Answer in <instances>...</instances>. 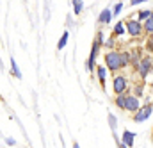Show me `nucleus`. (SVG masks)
<instances>
[{
    "instance_id": "1",
    "label": "nucleus",
    "mask_w": 153,
    "mask_h": 148,
    "mask_svg": "<svg viewBox=\"0 0 153 148\" xmlns=\"http://www.w3.org/2000/svg\"><path fill=\"white\" fill-rule=\"evenodd\" d=\"M103 63H105V68L111 73H119V70H121V52L119 50L105 52L103 54Z\"/></svg>"
},
{
    "instance_id": "2",
    "label": "nucleus",
    "mask_w": 153,
    "mask_h": 148,
    "mask_svg": "<svg viewBox=\"0 0 153 148\" xmlns=\"http://www.w3.org/2000/svg\"><path fill=\"white\" fill-rule=\"evenodd\" d=\"M135 73L141 77V80L143 82H146L148 80V75L153 73V59L152 55L148 54V55H144L143 59H141V63H139V68H137V72Z\"/></svg>"
},
{
    "instance_id": "3",
    "label": "nucleus",
    "mask_w": 153,
    "mask_h": 148,
    "mask_svg": "<svg viewBox=\"0 0 153 148\" xmlns=\"http://www.w3.org/2000/svg\"><path fill=\"white\" fill-rule=\"evenodd\" d=\"M128 91V77L125 73H116L112 78V93L114 95H123Z\"/></svg>"
},
{
    "instance_id": "4",
    "label": "nucleus",
    "mask_w": 153,
    "mask_h": 148,
    "mask_svg": "<svg viewBox=\"0 0 153 148\" xmlns=\"http://www.w3.org/2000/svg\"><path fill=\"white\" fill-rule=\"evenodd\" d=\"M125 27H126V34L132 37H135V39H139V37L144 36V29H143V23L135 18V20H126L125 22Z\"/></svg>"
},
{
    "instance_id": "5",
    "label": "nucleus",
    "mask_w": 153,
    "mask_h": 148,
    "mask_svg": "<svg viewBox=\"0 0 153 148\" xmlns=\"http://www.w3.org/2000/svg\"><path fill=\"white\" fill-rule=\"evenodd\" d=\"M152 114H153L152 102H146L144 105H141V107H139V111L132 114V121H135V123H144V121H148V120H150V116H152Z\"/></svg>"
},
{
    "instance_id": "6",
    "label": "nucleus",
    "mask_w": 153,
    "mask_h": 148,
    "mask_svg": "<svg viewBox=\"0 0 153 148\" xmlns=\"http://www.w3.org/2000/svg\"><path fill=\"white\" fill-rule=\"evenodd\" d=\"M143 104H141V100L137 98V96H134L132 93H126V102H125V111L130 112V114H134V112L139 111V107H141Z\"/></svg>"
},
{
    "instance_id": "7",
    "label": "nucleus",
    "mask_w": 153,
    "mask_h": 148,
    "mask_svg": "<svg viewBox=\"0 0 153 148\" xmlns=\"http://www.w3.org/2000/svg\"><path fill=\"white\" fill-rule=\"evenodd\" d=\"M112 9L111 7H105V9H102L100 11V14H98V25H109L111 22H112Z\"/></svg>"
},
{
    "instance_id": "8",
    "label": "nucleus",
    "mask_w": 153,
    "mask_h": 148,
    "mask_svg": "<svg viewBox=\"0 0 153 148\" xmlns=\"http://www.w3.org/2000/svg\"><path fill=\"white\" fill-rule=\"evenodd\" d=\"M96 78H98V82H100V86L105 89V84H107V77H109V70L105 68V64H100V66H96Z\"/></svg>"
},
{
    "instance_id": "9",
    "label": "nucleus",
    "mask_w": 153,
    "mask_h": 148,
    "mask_svg": "<svg viewBox=\"0 0 153 148\" xmlns=\"http://www.w3.org/2000/svg\"><path fill=\"white\" fill-rule=\"evenodd\" d=\"M121 143L126 145L128 148H134V143H135V132L125 129V130H123V136H121Z\"/></svg>"
},
{
    "instance_id": "10",
    "label": "nucleus",
    "mask_w": 153,
    "mask_h": 148,
    "mask_svg": "<svg viewBox=\"0 0 153 148\" xmlns=\"http://www.w3.org/2000/svg\"><path fill=\"white\" fill-rule=\"evenodd\" d=\"M144 84H146V82L139 80V82H134V86H132V95H134V96H137L139 100L144 96Z\"/></svg>"
},
{
    "instance_id": "11",
    "label": "nucleus",
    "mask_w": 153,
    "mask_h": 148,
    "mask_svg": "<svg viewBox=\"0 0 153 148\" xmlns=\"http://www.w3.org/2000/svg\"><path fill=\"white\" fill-rule=\"evenodd\" d=\"M126 34V27H125V22H117L114 25V29H112V34L111 36H114L116 39L117 37H121V36H125Z\"/></svg>"
},
{
    "instance_id": "12",
    "label": "nucleus",
    "mask_w": 153,
    "mask_h": 148,
    "mask_svg": "<svg viewBox=\"0 0 153 148\" xmlns=\"http://www.w3.org/2000/svg\"><path fill=\"white\" fill-rule=\"evenodd\" d=\"M121 52V70L130 68V50H119Z\"/></svg>"
},
{
    "instance_id": "13",
    "label": "nucleus",
    "mask_w": 153,
    "mask_h": 148,
    "mask_svg": "<svg viewBox=\"0 0 153 148\" xmlns=\"http://www.w3.org/2000/svg\"><path fill=\"white\" fill-rule=\"evenodd\" d=\"M102 48H103V46H102V45L94 39V41H93V45H91V54H89V59H94V61H96V57L100 55V50H102Z\"/></svg>"
},
{
    "instance_id": "14",
    "label": "nucleus",
    "mask_w": 153,
    "mask_h": 148,
    "mask_svg": "<svg viewBox=\"0 0 153 148\" xmlns=\"http://www.w3.org/2000/svg\"><path fill=\"white\" fill-rule=\"evenodd\" d=\"M125 102H126V93H123V95H116L114 96V105L116 107H119L121 111H125Z\"/></svg>"
},
{
    "instance_id": "15",
    "label": "nucleus",
    "mask_w": 153,
    "mask_h": 148,
    "mask_svg": "<svg viewBox=\"0 0 153 148\" xmlns=\"http://www.w3.org/2000/svg\"><path fill=\"white\" fill-rule=\"evenodd\" d=\"M143 29H144V34L146 36H153V18L152 16L146 22H143Z\"/></svg>"
},
{
    "instance_id": "16",
    "label": "nucleus",
    "mask_w": 153,
    "mask_h": 148,
    "mask_svg": "<svg viewBox=\"0 0 153 148\" xmlns=\"http://www.w3.org/2000/svg\"><path fill=\"white\" fill-rule=\"evenodd\" d=\"M68 39H70V32H68V31H64V32H62V36H61V39L57 41V50H62V48L68 45Z\"/></svg>"
},
{
    "instance_id": "17",
    "label": "nucleus",
    "mask_w": 153,
    "mask_h": 148,
    "mask_svg": "<svg viewBox=\"0 0 153 148\" xmlns=\"http://www.w3.org/2000/svg\"><path fill=\"white\" fill-rule=\"evenodd\" d=\"M9 64H11V73L14 75L16 78H22V72H20V68H18V64H16L14 57H11V59H9Z\"/></svg>"
},
{
    "instance_id": "18",
    "label": "nucleus",
    "mask_w": 153,
    "mask_h": 148,
    "mask_svg": "<svg viewBox=\"0 0 153 148\" xmlns=\"http://www.w3.org/2000/svg\"><path fill=\"white\" fill-rule=\"evenodd\" d=\"M150 16H152V11H150V9H141V11L137 13V20H139L141 23H143V22H146Z\"/></svg>"
},
{
    "instance_id": "19",
    "label": "nucleus",
    "mask_w": 153,
    "mask_h": 148,
    "mask_svg": "<svg viewBox=\"0 0 153 148\" xmlns=\"http://www.w3.org/2000/svg\"><path fill=\"white\" fill-rule=\"evenodd\" d=\"M103 48H107V50H116V37H114V36H109V37H105V43H103Z\"/></svg>"
},
{
    "instance_id": "20",
    "label": "nucleus",
    "mask_w": 153,
    "mask_h": 148,
    "mask_svg": "<svg viewBox=\"0 0 153 148\" xmlns=\"http://www.w3.org/2000/svg\"><path fill=\"white\" fill-rule=\"evenodd\" d=\"M82 11H84V4L73 0V14H75V16H80V14H82Z\"/></svg>"
},
{
    "instance_id": "21",
    "label": "nucleus",
    "mask_w": 153,
    "mask_h": 148,
    "mask_svg": "<svg viewBox=\"0 0 153 148\" xmlns=\"http://www.w3.org/2000/svg\"><path fill=\"white\" fill-rule=\"evenodd\" d=\"M85 70H87L89 73H93V72L96 70V61H94V59H87V63H85Z\"/></svg>"
},
{
    "instance_id": "22",
    "label": "nucleus",
    "mask_w": 153,
    "mask_h": 148,
    "mask_svg": "<svg viewBox=\"0 0 153 148\" xmlns=\"http://www.w3.org/2000/svg\"><path fill=\"white\" fill-rule=\"evenodd\" d=\"M144 48L148 50V54H152V55H153V36H148V39H146V45H144Z\"/></svg>"
},
{
    "instance_id": "23",
    "label": "nucleus",
    "mask_w": 153,
    "mask_h": 148,
    "mask_svg": "<svg viewBox=\"0 0 153 148\" xmlns=\"http://www.w3.org/2000/svg\"><path fill=\"white\" fill-rule=\"evenodd\" d=\"M121 11H123V2H117L114 5V9H112V16H119Z\"/></svg>"
},
{
    "instance_id": "24",
    "label": "nucleus",
    "mask_w": 153,
    "mask_h": 148,
    "mask_svg": "<svg viewBox=\"0 0 153 148\" xmlns=\"http://www.w3.org/2000/svg\"><path fill=\"white\" fill-rule=\"evenodd\" d=\"M94 39H96V41H98V43H100V45L103 46V43H105V34H103V31H98Z\"/></svg>"
},
{
    "instance_id": "25",
    "label": "nucleus",
    "mask_w": 153,
    "mask_h": 148,
    "mask_svg": "<svg viewBox=\"0 0 153 148\" xmlns=\"http://www.w3.org/2000/svg\"><path fill=\"white\" fill-rule=\"evenodd\" d=\"M109 125H111L112 130H116V127H117V120H116L114 114H109Z\"/></svg>"
},
{
    "instance_id": "26",
    "label": "nucleus",
    "mask_w": 153,
    "mask_h": 148,
    "mask_svg": "<svg viewBox=\"0 0 153 148\" xmlns=\"http://www.w3.org/2000/svg\"><path fill=\"white\" fill-rule=\"evenodd\" d=\"M5 145H7V147H16V139L7 138V139H5Z\"/></svg>"
},
{
    "instance_id": "27",
    "label": "nucleus",
    "mask_w": 153,
    "mask_h": 148,
    "mask_svg": "<svg viewBox=\"0 0 153 148\" xmlns=\"http://www.w3.org/2000/svg\"><path fill=\"white\" fill-rule=\"evenodd\" d=\"M144 2H148V0H130V5L134 7V5H139V4H144Z\"/></svg>"
},
{
    "instance_id": "28",
    "label": "nucleus",
    "mask_w": 153,
    "mask_h": 148,
    "mask_svg": "<svg viewBox=\"0 0 153 148\" xmlns=\"http://www.w3.org/2000/svg\"><path fill=\"white\" fill-rule=\"evenodd\" d=\"M117 145H119V148H128L126 145H123V143H117Z\"/></svg>"
},
{
    "instance_id": "29",
    "label": "nucleus",
    "mask_w": 153,
    "mask_h": 148,
    "mask_svg": "<svg viewBox=\"0 0 153 148\" xmlns=\"http://www.w3.org/2000/svg\"><path fill=\"white\" fill-rule=\"evenodd\" d=\"M73 148H80V145H78V143L75 141V143H73Z\"/></svg>"
},
{
    "instance_id": "30",
    "label": "nucleus",
    "mask_w": 153,
    "mask_h": 148,
    "mask_svg": "<svg viewBox=\"0 0 153 148\" xmlns=\"http://www.w3.org/2000/svg\"><path fill=\"white\" fill-rule=\"evenodd\" d=\"M150 86H152V89H153V78H152V82H150Z\"/></svg>"
},
{
    "instance_id": "31",
    "label": "nucleus",
    "mask_w": 153,
    "mask_h": 148,
    "mask_svg": "<svg viewBox=\"0 0 153 148\" xmlns=\"http://www.w3.org/2000/svg\"><path fill=\"white\" fill-rule=\"evenodd\" d=\"M152 18H153V11H152Z\"/></svg>"
},
{
    "instance_id": "32",
    "label": "nucleus",
    "mask_w": 153,
    "mask_h": 148,
    "mask_svg": "<svg viewBox=\"0 0 153 148\" xmlns=\"http://www.w3.org/2000/svg\"><path fill=\"white\" fill-rule=\"evenodd\" d=\"M76 2H82V0H76Z\"/></svg>"
},
{
    "instance_id": "33",
    "label": "nucleus",
    "mask_w": 153,
    "mask_h": 148,
    "mask_svg": "<svg viewBox=\"0 0 153 148\" xmlns=\"http://www.w3.org/2000/svg\"><path fill=\"white\" fill-rule=\"evenodd\" d=\"M152 132H153V129H152Z\"/></svg>"
}]
</instances>
